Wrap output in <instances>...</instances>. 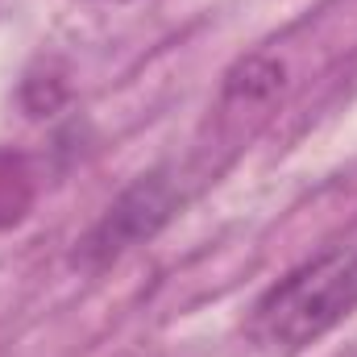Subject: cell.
I'll list each match as a JSON object with an SVG mask.
<instances>
[{"label":"cell","instance_id":"2","mask_svg":"<svg viewBox=\"0 0 357 357\" xmlns=\"http://www.w3.org/2000/svg\"><path fill=\"white\" fill-rule=\"evenodd\" d=\"M171 212H175V187L162 175H146L142 183H133V187L104 212V220L88 233V241H84V250H79L75 258L100 266V262L125 254L129 245L154 237V233L167 225Z\"/></svg>","mask_w":357,"mask_h":357},{"label":"cell","instance_id":"1","mask_svg":"<svg viewBox=\"0 0 357 357\" xmlns=\"http://www.w3.org/2000/svg\"><path fill=\"white\" fill-rule=\"evenodd\" d=\"M357 312V250H328L278 278L254 307V341L295 354Z\"/></svg>","mask_w":357,"mask_h":357}]
</instances>
